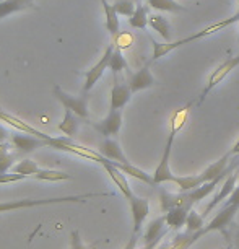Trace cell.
Returning a JSON list of instances; mask_svg holds the SVG:
<instances>
[{
  "label": "cell",
  "instance_id": "obj_32",
  "mask_svg": "<svg viewBox=\"0 0 239 249\" xmlns=\"http://www.w3.org/2000/svg\"><path fill=\"white\" fill-rule=\"evenodd\" d=\"M114 37V48H117V49H127V48H130V46L134 44V36L130 35V33H117L116 36H112Z\"/></svg>",
  "mask_w": 239,
  "mask_h": 249
},
{
  "label": "cell",
  "instance_id": "obj_37",
  "mask_svg": "<svg viewBox=\"0 0 239 249\" xmlns=\"http://www.w3.org/2000/svg\"><path fill=\"white\" fill-rule=\"evenodd\" d=\"M12 135H10V132H8V130L3 127L2 124H0V142H7L8 139H10Z\"/></svg>",
  "mask_w": 239,
  "mask_h": 249
},
{
  "label": "cell",
  "instance_id": "obj_7",
  "mask_svg": "<svg viewBox=\"0 0 239 249\" xmlns=\"http://www.w3.org/2000/svg\"><path fill=\"white\" fill-rule=\"evenodd\" d=\"M239 212V207L238 205H228L224 204L223 209L215 215V217L210 220L208 223H205V227L202 230V236L207 234L210 231H224V228L229 227L233 223L234 217Z\"/></svg>",
  "mask_w": 239,
  "mask_h": 249
},
{
  "label": "cell",
  "instance_id": "obj_3",
  "mask_svg": "<svg viewBox=\"0 0 239 249\" xmlns=\"http://www.w3.org/2000/svg\"><path fill=\"white\" fill-rule=\"evenodd\" d=\"M213 33H217V30H215V26L212 25V26H207V28H204V30L194 33V35H189V36L182 37V39L171 41V43L159 44L154 39H152V44H153V57H152V60H158V59L165 57V55L172 53V51L179 49V48H182V46H186V44H190V43H195V41L204 39V37L213 35Z\"/></svg>",
  "mask_w": 239,
  "mask_h": 249
},
{
  "label": "cell",
  "instance_id": "obj_34",
  "mask_svg": "<svg viewBox=\"0 0 239 249\" xmlns=\"http://www.w3.org/2000/svg\"><path fill=\"white\" fill-rule=\"evenodd\" d=\"M26 176L17 175V173H7V175H0V184H10V182H17L25 179Z\"/></svg>",
  "mask_w": 239,
  "mask_h": 249
},
{
  "label": "cell",
  "instance_id": "obj_22",
  "mask_svg": "<svg viewBox=\"0 0 239 249\" xmlns=\"http://www.w3.org/2000/svg\"><path fill=\"white\" fill-rule=\"evenodd\" d=\"M190 209L187 207H174V209H170L168 212H165L166 215V225L170 228L179 230L186 225L187 215H189Z\"/></svg>",
  "mask_w": 239,
  "mask_h": 249
},
{
  "label": "cell",
  "instance_id": "obj_2",
  "mask_svg": "<svg viewBox=\"0 0 239 249\" xmlns=\"http://www.w3.org/2000/svg\"><path fill=\"white\" fill-rule=\"evenodd\" d=\"M107 192H86V194L77 196H62V197H46V199H20V200H5L0 202V213L13 212L20 209H31V207L41 205H54V204H70V202H86L95 197H106Z\"/></svg>",
  "mask_w": 239,
  "mask_h": 249
},
{
  "label": "cell",
  "instance_id": "obj_18",
  "mask_svg": "<svg viewBox=\"0 0 239 249\" xmlns=\"http://www.w3.org/2000/svg\"><path fill=\"white\" fill-rule=\"evenodd\" d=\"M148 25L153 31H156L158 35L165 39V43H171L172 41V28L170 25V21H168L163 15H158V13L150 15Z\"/></svg>",
  "mask_w": 239,
  "mask_h": 249
},
{
  "label": "cell",
  "instance_id": "obj_39",
  "mask_svg": "<svg viewBox=\"0 0 239 249\" xmlns=\"http://www.w3.org/2000/svg\"><path fill=\"white\" fill-rule=\"evenodd\" d=\"M229 153H231V155H239V140H238L236 143H234V147L229 150Z\"/></svg>",
  "mask_w": 239,
  "mask_h": 249
},
{
  "label": "cell",
  "instance_id": "obj_25",
  "mask_svg": "<svg viewBox=\"0 0 239 249\" xmlns=\"http://www.w3.org/2000/svg\"><path fill=\"white\" fill-rule=\"evenodd\" d=\"M186 227H187L186 231L202 234V230L205 227V217L202 213L195 212L194 209H190V212L187 215V220H186Z\"/></svg>",
  "mask_w": 239,
  "mask_h": 249
},
{
  "label": "cell",
  "instance_id": "obj_1",
  "mask_svg": "<svg viewBox=\"0 0 239 249\" xmlns=\"http://www.w3.org/2000/svg\"><path fill=\"white\" fill-rule=\"evenodd\" d=\"M195 105V101H190L187 103L184 107L177 109L174 114L171 117V124H170V134H168V139H166V143H165V150H163V155H161V160H159V164L156 166V170L153 173V182L154 186L156 184H163V182H171L174 175L171 171V166H170V161H171V152H172V145H174V139L177 132L184 127L187 117H189V111L190 107Z\"/></svg>",
  "mask_w": 239,
  "mask_h": 249
},
{
  "label": "cell",
  "instance_id": "obj_31",
  "mask_svg": "<svg viewBox=\"0 0 239 249\" xmlns=\"http://www.w3.org/2000/svg\"><path fill=\"white\" fill-rule=\"evenodd\" d=\"M114 8L117 12V15H122V17H127L130 18L134 15L135 8H137V5L132 2V0H117V2L114 3Z\"/></svg>",
  "mask_w": 239,
  "mask_h": 249
},
{
  "label": "cell",
  "instance_id": "obj_30",
  "mask_svg": "<svg viewBox=\"0 0 239 249\" xmlns=\"http://www.w3.org/2000/svg\"><path fill=\"white\" fill-rule=\"evenodd\" d=\"M109 70L114 75L124 72V70H127V62H125V57L122 54V51L114 48V53L111 55V60H109Z\"/></svg>",
  "mask_w": 239,
  "mask_h": 249
},
{
  "label": "cell",
  "instance_id": "obj_12",
  "mask_svg": "<svg viewBox=\"0 0 239 249\" xmlns=\"http://www.w3.org/2000/svg\"><path fill=\"white\" fill-rule=\"evenodd\" d=\"M102 157L107 158L112 163H130L129 158L125 157L124 150L120 148V145L117 140H114L112 137H106L102 142L100 143V148H98Z\"/></svg>",
  "mask_w": 239,
  "mask_h": 249
},
{
  "label": "cell",
  "instance_id": "obj_6",
  "mask_svg": "<svg viewBox=\"0 0 239 249\" xmlns=\"http://www.w3.org/2000/svg\"><path fill=\"white\" fill-rule=\"evenodd\" d=\"M112 53H114V44L107 46L106 51L102 53V55L100 57V60H98V62L85 73V85H83V93L90 91L91 88L95 87L98 82H100L106 70H109V60H111Z\"/></svg>",
  "mask_w": 239,
  "mask_h": 249
},
{
  "label": "cell",
  "instance_id": "obj_9",
  "mask_svg": "<svg viewBox=\"0 0 239 249\" xmlns=\"http://www.w3.org/2000/svg\"><path fill=\"white\" fill-rule=\"evenodd\" d=\"M127 202L130 205V213H132V220H134V231L132 233L140 234L145 220H147L148 213H150V202H148V199H143V197H138L135 194L130 197Z\"/></svg>",
  "mask_w": 239,
  "mask_h": 249
},
{
  "label": "cell",
  "instance_id": "obj_19",
  "mask_svg": "<svg viewBox=\"0 0 239 249\" xmlns=\"http://www.w3.org/2000/svg\"><path fill=\"white\" fill-rule=\"evenodd\" d=\"M34 0H0V20L12 13L28 10L33 7Z\"/></svg>",
  "mask_w": 239,
  "mask_h": 249
},
{
  "label": "cell",
  "instance_id": "obj_15",
  "mask_svg": "<svg viewBox=\"0 0 239 249\" xmlns=\"http://www.w3.org/2000/svg\"><path fill=\"white\" fill-rule=\"evenodd\" d=\"M154 85H156V82H154V77L152 75V70H150L148 65H145L138 72H135L129 80V87H130V90H132V93H138L142 90H147V88H152Z\"/></svg>",
  "mask_w": 239,
  "mask_h": 249
},
{
  "label": "cell",
  "instance_id": "obj_38",
  "mask_svg": "<svg viewBox=\"0 0 239 249\" xmlns=\"http://www.w3.org/2000/svg\"><path fill=\"white\" fill-rule=\"evenodd\" d=\"M159 243H161V241H154V243H145L143 246L140 248V249H158Z\"/></svg>",
  "mask_w": 239,
  "mask_h": 249
},
{
  "label": "cell",
  "instance_id": "obj_8",
  "mask_svg": "<svg viewBox=\"0 0 239 249\" xmlns=\"http://www.w3.org/2000/svg\"><path fill=\"white\" fill-rule=\"evenodd\" d=\"M93 127L104 137H116L122 127V109H109L104 119L93 122Z\"/></svg>",
  "mask_w": 239,
  "mask_h": 249
},
{
  "label": "cell",
  "instance_id": "obj_24",
  "mask_svg": "<svg viewBox=\"0 0 239 249\" xmlns=\"http://www.w3.org/2000/svg\"><path fill=\"white\" fill-rule=\"evenodd\" d=\"M148 8L145 5H137V8H135L134 15L129 18V25L132 28H137V30H145L148 25Z\"/></svg>",
  "mask_w": 239,
  "mask_h": 249
},
{
  "label": "cell",
  "instance_id": "obj_40",
  "mask_svg": "<svg viewBox=\"0 0 239 249\" xmlns=\"http://www.w3.org/2000/svg\"><path fill=\"white\" fill-rule=\"evenodd\" d=\"M236 249H239V233L236 234Z\"/></svg>",
  "mask_w": 239,
  "mask_h": 249
},
{
  "label": "cell",
  "instance_id": "obj_16",
  "mask_svg": "<svg viewBox=\"0 0 239 249\" xmlns=\"http://www.w3.org/2000/svg\"><path fill=\"white\" fill-rule=\"evenodd\" d=\"M132 90H130L129 83H116L111 90V103L109 109H122L132 98Z\"/></svg>",
  "mask_w": 239,
  "mask_h": 249
},
{
  "label": "cell",
  "instance_id": "obj_42",
  "mask_svg": "<svg viewBox=\"0 0 239 249\" xmlns=\"http://www.w3.org/2000/svg\"><path fill=\"white\" fill-rule=\"evenodd\" d=\"M100 2H101V0H100Z\"/></svg>",
  "mask_w": 239,
  "mask_h": 249
},
{
  "label": "cell",
  "instance_id": "obj_36",
  "mask_svg": "<svg viewBox=\"0 0 239 249\" xmlns=\"http://www.w3.org/2000/svg\"><path fill=\"white\" fill-rule=\"evenodd\" d=\"M137 243H138V234L137 233H132V236L127 241V244L124 246V249H137Z\"/></svg>",
  "mask_w": 239,
  "mask_h": 249
},
{
  "label": "cell",
  "instance_id": "obj_11",
  "mask_svg": "<svg viewBox=\"0 0 239 249\" xmlns=\"http://www.w3.org/2000/svg\"><path fill=\"white\" fill-rule=\"evenodd\" d=\"M236 189V175H229L226 179H224L222 184L218 186V192L215 194V197H213V200L212 202H208V205L205 207V210H204V217H208L210 215V212L212 210H215L217 207L222 204L223 200H226L229 196L233 194V191Z\"/></svg>",
  "mask_w": 239,
  "mask_h": 249
},
{
  "label": "cell",
  "instance_id": "obj_10",
  "mask_svg": "<svg viewBox=\"0 0 239 249\" xmlns=\"http://www.w3.org/2000/svg\"><path fill=\"white\" fill-rule=\"evenodd\" d=\"M10 142L13 145V148H17L18 152H23V153H31L37 148L48 147V140L36 137V135H33V134L20 132V130H18V134L12 135Z\"/></svg>",
  "mask_w": 239,
  "mask_h": 249
},
{
  "label": "cell",
  "instance_id": "obj_28",
  "mask_svg": "<svg viewBox=\"0 0 239 249\" xmlns=\"http://www.w3.org/2000/svg\"><path fill=\"white\" fill-rule=\"evenodd\" d=\"M34 179H39V181H67V179H72V176L67 175L65 171H59V170H44L41 168L39 171L36 173Z\"/></svg>",
  "mask_w": 239,
  "mask_h": 249
},
{
  "label": "cell",
  "instance_id": "obj_21",
  "mask_svg": "<svg viewBox=\"0 0 239 249\" xmlns=\"http://www.w3.org/2000/svg\"><path fill=\"white\" fill-rule=\"evenodd\" d=\"M78 127H80V117L70 109H65L64 117L60 121V124L57 125V129L64 135H67V137H73V135H77Z\"/></svg>",
  "mask_w": 239,
  "mask_h": 249
},
{
  "label": "cell",
  "instance_id": "obj_5",
  "mask_svg": "<svg viewBox=\"0 0 239 249\" xmlns=\"http://www.w3.org/2000/svg\"><path fill=\"white\" fill-rule=\"evenodd\" d=\"M54 96L60 105L64 106V109H70L72 112H75L80 119H88L90 117V111H88V98L86 95L83 96H75V95H70V93L64 91L62 88L59 85L54 87Z\"/></svg>",
  "mask_w": 239,
  "mask_h": 249
},
{
  "label": "cell",
  "instance_id": "obj_26",
  "mask_svg": "<svg viewBox=\"0 0 239 249\" xmlns=\"http://www.w3.org/2000/svg\"><path fill=\"white\" fill-rule=\"evenodd\" d=\"M174 184L179 187V192H189V191H194L195 187L202 186V182L199 179V175H194V176H174L172 181Z\"/></svg>",
  "mask_w": 239,
  "mask_h": 249
},
{
  "label": "cell",
  "instance_id": "obj_35",
  "mask_svg": "<svg viewBox=\"0 0 239 249\" xmlns=\"http://www.w3.org/2000/svg\"><path fill=\"white\" fill-rule=\"evenodd\" d=\"M228 205H238L239 207V184L236 186V189L233 191V194L226 199Z\"/></svg>",
  "mask_w": 239,
  "mask_h": 249
},
{
  "label": "cell",
  "instance_id": "obj_33",
  "mask_svg": "<svg viewBox=\"0 0 239 249\" xmlns=\"http://www.w3.org/2000/svg\"><path fill=\"white\" fill-rule=\"evenodd\" d=\"M70 238H72L70 239V249H90L85 243H83L78 230H73L72 234H70Z\"/></svg>",
  "mask_w": 239,
  "mask_h": 249
},
{
  "label": "cell",
  "instance_id": "obj_20",
  "mask_svg": "<svg viewBox=\"0 0 239 249\" xmlns=\"http://www.w3.org/2000/svg\"><path fill=\"white\" fill-rule=\"evenodd\" d=\"M102 5V12H104V18H106V30L109 31L111 36H116L119 33L120 23H119V15H117L114 3H109L107 0H101Z\"/></svg>",
  "mask_w": 239,
  "mask_h": 249
},
{
  "label": "cell",
  "instance_id": "obj_17",
  "mask_svg": "<svg viewBox=\"0 0 239 249\" xmlns=\"http://www.w3.org/2000/svg\"><path fill=\"white\" fill-rule=\"evenodd\" d=\"M231 157H233V155L228 152L226 155H223V157L220 158V160H217V161H213L212 164H210V166L205 168V170L199 175L200 182H202V184H204V182L213 181L215 178H218V176L222 175V173L228 168V164H229V158H231Z\"/></svg>",
  "mask_w": 239,
  "mask_h": 249
},
{
  "label": "cell",
  "instance_id": "obj_14",
  "mask_svg": "<svg viewBox=\"0 0 239 249\" xmlns=\"http://www.w3.org/2000/svg\"><path fill=\"white\" fill-rule=\"evenodd\" d=\"M102 168L106 170V173L109 175V178L112 179V182L117 186V189L120 191V194H122L125 199H130V197L134 196V191H132V187H130V184L127 182V178H125V175L122 171L119 170V168L116 166L114 163L109 161V163H106V164H102Z\"/></svg>",
  "mask_w": 239,
  "mask_h": 249
},
{
  "label": "cell",
  "instance_id": "obj_27",
  "mask_svg": "<svg viewBox=\"0 0 239 249\" xmlns=\"http://www.w3.org/2000/svg\"><path fill=\"white\" fill-rule=\"evenodd\" d=\"M13 153L10 152V145L0 142V175H7L13 168Z\"/></svg>",
  "mask_w": 239,
  "mask_h": 249
},
{
  "label": "cell",
  "instance_id": "obj_23",
  "mask_svg": "<svg viewBox=\"0 0 239 249\" xmlns=\"http://www.w3.org/2000/svg\"><path fill=\"white\" fill-rule=\"evenodd\" d=\"M147 3L154 10L159 12H186V7L177 3L176 0H147Z\"/></svg>",
  "mask_w": 239,
  "mask_h": 249
},
{
  "label": "cell",
  "instance_id": "obj_41",
  "mask_svg": "<svg viewBox=\"0 0 239 249\" xmlns=\"http://www.w3.org/2000/svg\"><path fill=\"white\" fill-rule=\"evenodd\" d=\"M220 249H229V248H220Z\"/></svg>",
  "mask_w": 239,
  "mask_h": 249
},
{
  "label": "cell",
  "instance_id": "obj_29",
  "mask_svg": "<svg viewBox=\"0 0 239 249\" xmlns=\"http://www.w3.org/2000/svg\"><path fill=\"white\" fill-rule=\"evenodd\" d=\"M39 170H41V168L37 166V163L33 161V160H21V161H18L15 166L12 168V173L23 175L26 178H33Z\"/></svg>",
  "mask_w": 239,
  "mask_h": 249
},
{
  "label": "cell",
  "instance_id": "obj_4",
  "mask_svg": "<svg viewBox=\"0 0 239 249\" xmlns=\"http://www.w3.org/2000/svg\"><path fill=\"white\" fill-rule=\"evenodd\" d=\"M236 67H239V54H238V55H234V57L226 59L223 64H220L218 67L215 69L212 73H210V77H208V80H207V83H205V87H204L202 93H200V96L197 98L195 105H199V106L202 105V103L205 101V98H207V96L210 95V91H212L213 88L218 85V83H222L223 80L226 78L228 75L231 73Z\"/></svg>",
  "mask_w": 239,
  "mask_h": 249
},
{
  "label": "cell",
  "instance_id": "obj_13",
  "mask_svg": "<svg viewBox=\"0 0 239 249\" xmlns=\"http://www.w3.org/2000/svg\"><path fill=\"white\" fill-rule=\"evenodd\" d=\"M170 230L171 228L166 225V215H159V217H156L148 223V227L143 233V243L163 241V238L166 236V233Z\"/></svg>",
  "mask_w": 239,
  "mask_h": 249
}]
</instances>
